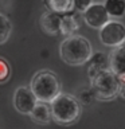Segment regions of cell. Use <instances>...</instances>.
Returning <instances> with one entry per match:
<instances>
[{
  "label": "cell",
  "mask_w": 125,
  "mask_h": 129,
  "mask_svg": "<svg viewBox=\"0 0 125 129\" xmlns=\"http://www.w3.org/2000/svg\"><path fill=\"white\" fill-rule=\"evenodd\" d=\"M59 55L65 63L70 66H81L91 58L93 47L89 39L74 34L62 40L59 46Z\"/></svg>",
  "instance_id": "cell-1"
},
{
  "label": "cell",
  "mask_w": 125,
  "mask_h": 129,
  "mask_svg": "<svg viewBox=\"0 0 125 129\" xmlns=\"http://www.w3.org/2000/svg\"><path fill=\"white\" fill-rule=\"evenodd\" d=\"M81 105L74 95L60 94L51 102L52 120L60 125H71L78 121L81 116Z\"/></svg>",
  "instance_id": "cell-2"
},
{
  "label": "cell",
  "mask_w": 125,
  "mask_h": 129,
  "mask_svg": "<svg viewBox=\"0 0 125 129\" xmlns=\"http://www.w3.org/2000/svg\"><path fill=\"white\" fill-rule=\"evenodd\" d=\"M30 87L39 101L51 104L60 94V81L55 73L50 70L38 71L31 81Z\"/></svg>",
  "instance_id": "cell-3"
},
{
  "label": "cell",
  "mask_w": 125,
  "mask_h": 129,
  "mask_svg": "<svg viewBox=\"0 0 125 129\" xmlns=\"http://www.w3.org/2000/svg\"><path fill=\"white\" fill-rule=\"evenodd\" d=\"M91 82V91L100 101H112L121 91V79L110 69L96 75Z\"/></svg>",
  "instance_id": "cell-4"
},
{
  "label": "cell",
  "mask_w": 125,
  "mask_h": 129,
  "mask_svg": "<svg viewBox=\"0 0 125 129\" xmlns=\"http://www.w3.org/2000/svg\"><path fill=\"white\" fill-rule=\"evenodd\" d=\"M100 40L106 47H118L125 43V26L117 20H109L100 30Z\"/></svg>",
  "instance_id": "cell-5"
},
{
  "label": "cell",
  "mask_w": 125,
  "mask_h": 129,
  "mask_svg": "<svg viewBox=\"0 0 125 129\" xmlns=\"http://www.w3.org/2000/svg\"><path fill=\"white\" fill-rule=\"evenodd\" d=\"M38 97L32 91L31 87L20 86L14 93V106L22 114H31L34 108L38 104Z\"/></svg>",
  "instance_id": "cell-6"
},
{
  "label": "cell",
  "mask_w": 125,
  "mask_h": 129,
  "mask_svg": "<svg viewBox=\"0 0 125 129\" xmlns=\"http://www.w3.org/2000/svg\"><path fill=\"white\" fill-rule=\"evenodd\" d=\"M83 19L85 23L91 28H98L101 30L109 20H110V15L105 7V4L101 3H93L86 11L83 12Z\"/></svg>",
  "instance_id": "cell-7"
},
{
  "label": "cell",
  "mask_w": 125,
  "mask_h": 129,
  "mask_svg": "<svg viewBox=\"0 0 125 129\" xmlns=\"http://www.w3.org/2000/svg\"><path fill=\"white\" fill-rule=\"evenodd\" d=\"M62 18H63L62 14L47 10L39 19L40 30L50 36L59 35L60 31H62Z\"/></svg>",
  "instance_id": "cell-8"
},
{
  "label": "cell",
  "mask_w": 125,
  "mask_h": 129,
  "mask_svg": "<svg viewBox=\"0 0 125 129\" xmlns=\"http://www.w3.org/2000/svg\"><path fill=\"white\" fill-rule=\"evenodd\" d=\"M89 67H87V75L89 78L93 79L96 75H98L100 73L110 69V59L106 54L102 51H97L91 55V58L89 59Z\"/></svg>",
  "instance_id": "cell-9"
},
{
  "label": "cell",
  "mask_w": 125,
  "mask_h": 129,
  "mask_svg": "<svg viewBox=\"0 0 125 129\" xmlns=\"http://www.w3.org/2000/svg\"><path fill=\"white\" fill-rule=\"evenodd\" d=\"M82 22H85L83 14H81V12H78V11H71V12H67V14H63L62 31H60V34L66 35V36L74 35L75 32L81 28Z\"/></svg>",
  "instance_id": "cell-10"
},
{
  "label": "cell",
  "mask_w": 125,
  "mask_h": 129,
  "mask_svg": "<svg viewBox=\"0 0 125 129\" xmlns=\"http://www.w3.org/2000/svg\"><path fill=\"white\" fill-rule=\"evenodd\" d=\"M109 59H110V70L121 81H125V43L113 48Z\"/></svg>",
  "instance_id": "cell-11"
},
{
  "label": "cell",
  "mask_w": 125,
  "mask_h": 129,
  "mask_svg": "<svg viewBox=\"0 0 125 129\" xmlns=\"http://www.w3.org/2000/svg\"><path fill=\"white\" fill-rule=\"evenodd\" d=\"M30 117L32 121H35L36 124L46 125L52 120V113H51V106H48V102H43V101H38L36 106L34 110L31 112Z\"/></svg>",
  "instance_id": "cell-12"
},
{
  "label": "cell",
  "mask_w": 125,
  "mask_h": 129,
  "mask_svg": "<svg viewBox=\"0 0 125 129\" xmlns=\"http://www.w3.org/2000/svg\"><path fill=\"white\" fill-rule=\"evenodd\" d=\"M43 3L48 11L62 15L74 11V0H43Z\"/></svg>",
  "instance_id": "cell-13"
},
{
  "label": "cell",
  "mask_w": 125,
  "mask_h": 129,
  "mask_svg": "<svg viewBox=\"0 0 125 129\" xmlns=\"http://www.w3.org/2000/svg\"><path fill=\"white\" fill-rule=\"evenodd\" d=\"M104 4L110 18H122L125 15V0H105Z\"/></svg>",
  "instance_id": "cell-14"
},
{
  "label": "cell",
  "mask_w": 125,
  "mask_h": 129,
  "mask_svg": "<svg viewBox=\"0 0 125 129\" xmlns=\"http://www.w3.org/2000/svg\"><path fill=\"white\" fill-rule=\"evenodd\" d=\"M0 20H2V34H0V43L4 44L8 40L12 31V24L10 22V19L7 18L4 14L0 15Z\"/></svg>",
  "instance_id": "cell-15"
},
{
  "label": "cell",
  "mask_w": 125,
  "mask_h": 129,
  "mask_svg": "<svg viewBox=\"0 0 125 129\" xmlns=\"http://www.w3.org/2000/svg\"><path fill=\"white\" fill-rule=\"evenodd\" d=\"M0 70H2V74H0V82L4 83L6 81L10 78V64L4 58H0Z\"/></svg>",
  "instance_id": "cell-16"
},
{
  "label": "cell",
  "mask_w": 125,
  "mask_h": 129,
  "mask_svg": "<svg viewBox=\"0 0 125 129\" xmlns=\"http://www.w3.org/2000/svg\"><path fill=\"white\" fill-rule=\"evenodd\" d=\"M91 4H93V0H74V11L83 14Z\"/></svg>",
  "instance_id": "cell-17"
},
{
  "label": "cell",
  "mask_w": 125,
  "mask_h": 129,
  "mask_svg": "<svg viewBox=\"0 0 125 129\" xmlns=\"http://www.w3.org/2000/svg\"><path fill=\"white\" fill-rule=\"evenodd\" d=\"M120 95L125 98V81H121V91H120Z\"/></svg>",
  "instance_id": "cell-18"
}]
</instances>
